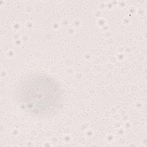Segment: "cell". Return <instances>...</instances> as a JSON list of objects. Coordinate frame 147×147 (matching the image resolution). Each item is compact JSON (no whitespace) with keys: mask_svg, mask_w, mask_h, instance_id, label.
Returning a JSON list of instances; mask_svg holds the SVG:
<instances>
[{"mask_svg":"<svg viewBox=\"0 0 147 147\" xmlns=\"http://www.w3.org/2000/svg\"><path fill=\"white\" fill-rule=\"evenodd\" d=\"M63 94L59 82L42 73L26 76L16 90V99L21 109L38 118H50L57 114L63 107Z\"/></svg>","mask_w":147,"mask_h":147,"instance_id":"6da1fadb","label":"cell"}]
</instances>
